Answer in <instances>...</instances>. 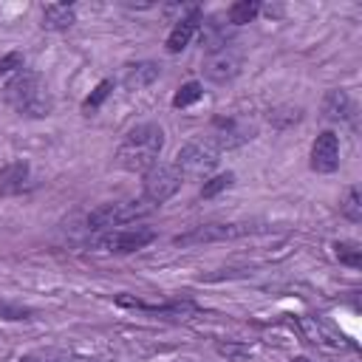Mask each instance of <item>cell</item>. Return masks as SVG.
Here are the masks:
<instances>
[{
  "mask_svg": "<svg viewBox=\"0 0 362 362\" xmlns=\"http://www.w3.org/2000/svg\"><path fill=\"white\" fill-rule=\"evenodd\" d=\"M164 150V130L156 122L136 124L116 147V164L127 173H147L158 164Z\"/></svg>",
  "mask_w": 362,
  "mask_h": 362,
  "instance_id": "1",
  "label": "cell"
},
{
  "mask_svg": "<svg viewBox=\"0 0 362 362\" xmlns=\"http://www.w3.org/2000/svg\"><path fill=\"white\" fill-rule=\"evenodd\" d=\"M3 96L6 102L20 113V116H28V119H45L54 107L51 102V93L42 82V76L31 68H20L3 88Z\"/></svg>",
  "mask_w": 362,
  "mask_h": 362,
  "instance_id": "2",
  "label": "cell"
},
{
  "mask_svg": "<svg viewBox=\"0 0 362 362\" xmlns=\"http://www.w3.org/2000/svg\"><path fill=\"white\" fill-rule=\"evenodd\" d=\"M153 206L141 198V201H110V204H102V206H96L90 215H88V229L90 232H110V229H119V226H124V223H130V221H136V218H144L147 212H150Z\"/></svg>",
  "mask_w": 362,
  "mask_h": 362,
  "instance_id": "3",
  "label": "cell"
},
{
  "mask_svg": "<svg viewBox=\"0 0 362 362\" xmlns=\"http://www.w3.org/2000/svg\"><path fill=\"white\" fill-rule=\"evenodd\" d=\"M218 164V150L204 139V141H189L175 153L173 167L184 181H206L209 173Z\"/></svg>",
  "mask_w": 362,
  "mask_h": 362,
  "instance_id": "4",
  "label": "cell"
},
{
  "mask_svg": "<svg viewBox=\"0 0 362 362\" xmlns=\"http://www.w3.org/2000/svg\"><path fill=\"white\" fill-rule=\"evenodd\" d=\"M249 139H255V124L243 116H215L209 124V144L221 153V150H235L240 144H246Z\"/></svg>",
  "mask_w": 362,
  "mask_h": 362,
  "instance_id": "5",
  "label": "cell"
},
{
  "mask_svg": "<svg viewBox=\"0 0 362 362\" xmlns=\"http://www.w3.org/2000/svg\"><path fill=\"white\" fill-rule=\"evenodd\" d=\"M184 178L178 175V170L173 164H156L153 170L144 173V181H141V198L150 204V206H161L167 204L178 189H181Z\"/></svg>",
  "mask_w": 362,
  "mask_h": 362,
  "instance_id": "6",
  "label": "cell"
},
{
  "mask_svg": "<svg viewBox=\"0 0 362 362\" xmlns=\"http://www.w3.org/2000/svg\"><path fill=\"white\" fill-rule=\"evenodd\" d=\"M153 240H156V229H150V226H119V229L102 232L96 246L105 252H113V255H130V252L150 246Z\"/></svg>",
  "mask_w": 362,
  "mask_h": 362,
  "instance_id": "7",
  "label": "cell"
},
{
  "mask_svg": "<svg viewBox=\"0 0 362 362\" xmlns=\"http://www.w3.org/2000/svg\"><path fill=\"white\" fill-rule=\"evenodd\" d=\"M240 65H243V54L238 45L229 42V45L204 57V76L215 85H226L240 74Z\"/></svg>",
  "mask_w": 362,
  "mask_h": 362,
  "instance_id": "8",
  "label": "cell"
},
{
  "mask_svg": "<svg viewBox=\"0 0 362 362\" xmlns=\"http://www.w3.org/2000/svg\"><path fill=\"white\" fill-rule=\"evenodd\" d=\"M255 232V226L249 223H201L184 235L175 238V243L189 246V243H215V240H232V238H243Z\"/></svg>",
  "mask_w": 362,
  "mask_h": 362,
  "instance_id": "9",
  "label": "cell"
},
{
  "mask_svg": "<svg viewBox=\"0 0 362 362\" xmlns=\"http://www.w3.org/2000/svg\"><path fill=\"white\" fill-rule=\"evenodd\" d=\"M339 167V139L334 130H322L311 144V170L314 173H337Z\"/></svg>",
  "mask_w": 362,
  "mask_h": 362,
  "instance_id": "10",
  "label": "cell"
},
{
  "mask_svg": "<svg viewBox=\"0 0 362 362\" xmlns=\"http://www.w3.org/2000/svg\"><path fill=\"white\" fill-rule=\"evenodd\" d=\"M201 23H204V14H201V8H198V6H195V8H189L187 14H181V17L173 23L170 34H167V51H170V54H181V51L192 42V37L198 34Z\"/></svg>",
  "mask_w": 362,
  "mask_h": 362,
  "instance_id": "11",
  "label": "cell"
},
{
  "mask_svg": "<svg viewBox=\"0 0 362 362\" xmlns=\"http://www.w3.org/2000/svg\"><path fill=\"white\" fill-rule=\"evenodd\" d=\"M161 74V65L153 59H139V62H127L122 71V85L127 90H141L147 85H153Z\"/></svg>",
  "mask_w": 362,
  "mask_h": 362,
  "instance_id": "12",
  "label": "cell"
},
{
  "mask_svg": "<svg viewBox=\"0 0 362 362\" xmlns=\"http://www.w3.org/2000/svg\"><path fill=\"white\" fill-rule=\"evenodd\" d=\"M297 322H300V331L305 334V339L314 342V345H320V348H342V345H345L342 337H337V334H334L322 320H317V317H300Z\"/></svg>",
  "mask_w": 362,
  "mask_h": 362,
  "instance_id": "13",
  "label": "cell"
},
{
  "mask_svg": "<svg viewBox=\"0 0 362 362\" xmlns=\"http://www.w3.org/2000/svg\"><path fill=\"white\" fill-rule=\"evenodd\" d=\"M76 23L74 3H48L42 8V28L45 31H68Z\"/></svg>",
  "mask_w": 362,
  "mask_h": 362,
  "instance_id": "14",
  "label": "cell"
},
{
  "mask_svg": "<svg viewBox=\"0 0 362 362\" xmlns=\"http://www.w3.org/2000/svg\"><path fill=\"white\" fill-rule=\"evenodd\" d=\"M28 178H31V170L25 161H11L0 170V195H17L28 187Z\"/></svg>",
  "mask_w": 362,
  "mask_h": 362,
  "instance_id": "15",
  "label": "cell"
},
{
  "mask_svg": "<svg viewBox=\"0 0 362 362\" xmlns=\"http://www.w3.org/2000/svg\"><path fill=\"white\" fill-rule=\"evenodd\" d=\"M322 116H325L328 122H348V119L354 116V102H351V96H348L345 90H339V88L328 90L325 99H322Z\"/></svg>",
  "mask_w": 362,
  "mask_h": 362,
  "instance_id": "16",
  "label": "cell"
},
{
  "mask_svg": "<svg viewBox=\"0 0 362 362\" xmlns=\"http://www.w3.org/2000/svg\"><path fill=\"white\" fill-rule=\"evenodd\" d=\"M257 11H260V3L257 0H238V3H232L229 6V23L232 25H243V23H252L255 17H257Z\"/></svg>",
  "mask_w": 362,
  "mask_h": 362,
  "instance_id": "17",
  "label": "cell"
},
{
  "mask_svg": "<svg viewBox=\"0 0 362 362\" xmlns=\"http://www.w3.org/2000/svg\"><path fill=\"white\" fill-rule=\"evenodd\" d=\"M334 255L339 263L351 266V269H359L362 266V246L356 240H337L334 243Z\"/></svg>",
  "mask_w": 362,
  "mask_h": 362,
  "instance_id": "18",
  "label": "cell"
},
{
  "mask_svg": "<svg viewBox=\"0 0 362 362\" xmlns=\"http://www.w3.org/2000/svg\"><path fill=\"white\" fill-rule=\"evenodd\" d=\"M339 212H342L351 223H359V221H362V201H359V189H356V187H351V189L345 192V201L339 204Z\"/></svg>",
  "mask_w": 362,
  "mask_h": 362,
  "instance_id": "19",
  "label": "cell"
},
{
  "mask_svg": "<svg viewBox=\"0 0 362 362\" xmlns=\"http://www.w3.org/2000/svg\"><path fill=\"white\" fill-rule=\"evenodd\" d=\"M232 184H235V175H232V173H221V175H215V178H206L204 187H201V198H215L218 192L229 189Z\"/></svg>",
  "mask_w": 362,
  "mask_h": 362,
  "instance_id": "20",
  "label": "cell"
},
{
  "mask_svg": "<svg viewBox=\"0 0 362 362\" xmlns=\"http://www.w3.org/2000/svg\"><path fill=\"white\" fill-rule=\"evenodd\" d=\"M201 82H187V85H181L178 88V93L173 96V107H189L192 102H198L201 99Z\"/></svg>",
  "mask_w": 362,
  "mask_h": 362,
  "instance_id": "21",
  "label": "cell"
},
{
  "mask_svg": "<svg viewBox=\"0 0 362 362\" xmlns=\"http://www.w3.org/2000/svg\"><path fill=\"white\" fill-rule=\"evenodd\" d=\"M215 348H218V354H221V356H226L229 362H243V359H249V356H252V348L238 345V342H218Z\"/></svg>",
  "mask_w": 362,
  "mask_h": 362,
  "instance_id": "22",
  "label": "cell"
},
{
  "mask_svg": "<svg viewBox=\"0 0 362 362\" xmlns=\"http://www.w3.org/2000/svg\"><path fill=\"white\" fill-rule=\"evenodd\" d=\"M110 88H113V82H110V79H102V82L93 88V93H90V96L82 102V110H96V107H99V105L107 99Z\"/></svg>",
  "mask_w": 362,
  "mask_h": 362,
  "instance_id": "23",
  "label": "cell"
},
{
  "mask_svg": "<svg viewBox=\"0 0 362 362\" xmlns=\"http://www.w3.org/2000/svg\"><path fill=\"white\" fill-rule=\"evenodd\" d=\"M23 65H25V57H23L20 51H11V54L0 57V76H6V74H11V76H14Z\"/></svg>",
  "mask_w": 362,
  "mask_h": 362,
  "instance_id": "24",
  "label": "cell"
},
{
  "mask_svg": "<svg viewBox=\"0 0 362 362\" xmlns=\"http://www.w3.org/2000/svg\"><path fill=\"white\" fill-rule=\"evenodd\" d=\"M17 362H57V356H54V354H45V351H37V354H25V356H20Z\"/></svg>",
  "mask_w": 362,
  "mask_h": 362,
  "instance_id": "25",
  "label": "cell"
},
{
  "mask_svg": "<svg viewBox=\"0 0 362 362\" xmlns=\"http://www.w3.org/2000/svg\"><path fill=\"white\" fill-rule=\"evenodd\" d=\"M291 362H308V359H303V356H297V359H291Z\"/></svg>",
  "mask_w": 362,
  "mask_h": 362,
  "instance_id": "26",
  "label": "cell"
},
{
  "mask_svg": "<svg viewBox=\"0 0 362 362\" xmlns=\"http://www.w3.org/2000/svg\"><path fill=\"white\" fill-rule=\"evenodd\" d=\"M175 362H195V359H175Z\"/></svg>",
  "mask_w": 362,
  "mask_h": 362,
  "instance_id": "27",
  "label": "cell"
}]
</instances>
